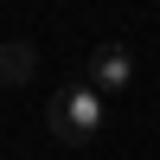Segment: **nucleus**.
Returning <instances> with one entry per match:
<instances>
[{"mask_svg":"<svg viewBox=\"0 0 160 160\" xmlns=\"http://www.w3.org/2000/svg\"><path fill=\"white\" fill-rule=\"evenodd\" d=\"M128 83H135V58H128V45H102L96 58H90V90L122 96Z\"/></svg>","mask_w":160,"mask_h":160,"instance_id":"f03ea898","label":"nucleus"},{"mask_svg":"<svg viewBox=\"0 0 160 160\" xmlns=\"http://www.w3.org/2000/svg\"><path fill=\"white\" fill-rule=\"evenodd\" d=\"M45 128L58 141H96L102 135V90H90V83H71V90H58V96L45 102Z\"/></svg>","mask_w":160,"mask_h":160,"instance_id":"f257e3e1","label":"nucleus"},{"mask_svg":"<svg viewBox=\"0 0 160 160\" xmlns=\"http://www.w3.org/2000/svg\"><path fill=\"white\" fill-rule=\"evenodd\" d=\"M32 45H19V38H13V45H0V90L7 83H26V77H32Z\"/></svg>","mask_w":160,"mask_h":160,"instance_id":"7ed1b4c3","label":"nucleus"}]
</instances>
